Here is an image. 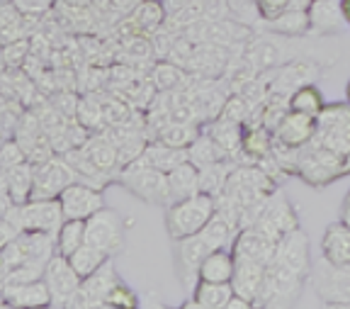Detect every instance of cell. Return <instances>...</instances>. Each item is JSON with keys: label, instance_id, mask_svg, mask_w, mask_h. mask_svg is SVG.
Returning a JSON list of instances; mask_svg holds the SVG:
<instances>
[{"label": "cell", "instance_id": "cell-1", "mask_svg": "<svg viewBox=\"0 0 350 309\" xmlns=\"http://www.w3.org/2000/svg\"><path fill=\"white\" fill-rule=\"evenodd\" d=\"M236 234H239V229H234L224 217L214 215L212 221L204 226L202 232L173 241L175 271L180 276V282L187 293L192 295L195 285L200 282V265H202V260L217 249H231Z\"/></svg>", "mask_w": 350, "mask_h": 309}, {"label": "cell", "instance_id": "cell-2", "mask_svg": "<svg viewBox=\"0 0 350 309\" xmlns=\"http://www.w3.org/2000/svg\"><path fill=\"white\" fill-rule=\"evenodd\" d=\"M217 215V198L209 193H197L192 198L178 200V202L165 207V229L173 241L192 237L202 232L204 226Z\"/></svg>", "mask_w": 350, "mask_h": 309}, {"label": "cell", "instance_id": "cell-3", "mask_svg": "<svg viewBox=\"0 0 350 309\" xmlns=\"http://www.w3.org/2000/svg\"><path fill=\"white\" fill-rule=\"evenodd\" d=\"M304 56L299 51V46L292 42V37H282V34L265 32V29H258L251 34L248 42H243L241 46V59L246 61L248 66H253L258 73L270 71V68H278L282 64L292 59H299Z\"/></svg>", "mask_w": 350, "mask_h": 309}, {"label": "cell", "instance_id": "cell-4", "mask_svg": "<svg viewBox=\"0 0 350 309\" xmlns=\"http://www.w3.org/2000/svg\"><path fill=\"white\" fill-rule=\"evenodd\" d=\"M117 183H120L122 188L129 190L131 195H137L139 200H144L146 204H156V207L173 204L168 173L159 171V168H151L142 156L137 161H131L129 166L122 168Z\"/></svg>", "mask_w": 350, "mask_h": 309}, {"label": "cell", "instance_id": "cell-5", "mask_svg": "<svg viewBox=\"0 0 350 309\" xmlns=\"http://www.w3.org/2000/svg\"><path fill=\"white\" fill-rule=\"evenodd\" d=\"M5 217H12L22 226V232H46L59 234L61 224L66 221L61 200H27L22 204H12L10 210L3 212Z\"/></svg>", "mask_w": 350, "mask_h": 309}, {"label": "cell", "instance_id": "cell-6", "mask_svg": "<svg viewBox=\"0 0 350 309\" xmlns=\"http://www.w3.org/2000/svg\"><path fill=\"white\" fill-rule=\"evenodd\" d=\"M306 282L309 280L301 278L299 273L273 260L265 271V282H262L260 297H258V307H290L299 299Z\"/></svg>", "mask_w": 350, "mask_h": 309}, {"label": "cell", "instance_id": "cell-7", "mask_svg": "<svg viewBox=\"0 0 350 309\" xmlns=\"http://www.w3.org/2000/svg\"><path fill=\"white\" fill-rule=\"evenodd\" d=\"M309 282L326 307H350V265H334L321 258L314 263Z\"/></svg>", "mask_w": 350, "mask_h": 309}, {"label": "cell", "instance_id": "cell-8", "mask_svg": "<svg viewBox=\"0 0 350 309\" xmlns=\"http://www.w3.org/2000/svg\"><path fill=\"white\" fill-rule=\"evenodd\" d=\"M85 239L88 243H93L100 251H105L109 258H115V256H120L124 251V241H126L124 219L115 210L103 207L90 219H85Z\"/></svg>", "mask_w": 350, "mask_h": 309}, {"label": "cell", "instance_id": "cell-9", "mask_svg": "<svg viewBox=\"0 0 350 309\" xmlns=\"http://www.w3.org/2000/svg\"><path fill=\"white\" fill-rule=\"evenodd\" d=\"M323 68L319 61H314L312 56H299V59H292L287 64L278 68H270L268 73V83H270V93H280V95H292L297 88L309 83H317L321 78Z\"/></svg>", "mask_w": 350, "mask_h": 309}, {"label": "cell", "instance_id": "cell-10", "mask_svg": "<svg viewBox=\"0 0 350 309\" xmlns=\"http://www.w3.org/2000/svg\"><path fill=\"white\" fill-rule=\"evenodd\" d=\"M44 282L49 285L51 293V307L54 309H68L76 299L78 287H81L83 278L76 273L71 260L66 256L56 254L54 258L44 268Z\"/></svg>", "mask_w": 350, "mask_h": 309}, {"label": "cell", "instance_id": "cell-11", "mask_svg": "<svg viewBox=\"0 0 350 309\" xmlns=\"http://www.w3.org/2000/svg\"><path fill=\"white\" fill-rule=\"evenodd\" d=\"M76 180H78V176H76V171H73V166L61 154H56L54 159L42 163V166H34L32 200L59 198V195Z\"/></svg>", "mask_w": 350, "mask_h": 309}, {"label": "cell", "instance_id": "cell-12", "mask_svg": "<svg viewBox=\"0 0 350 309\" xmlns=\"http://www.w3.org/2000/svg\"><path fill=\"white\" fill-rule=\"evenodd\" d=\"M61 207H64L66 219H90L95 212L105 207L103 190L88 185V183H71L64 193L59 195Z\"/></svg>", "mask_w": 350, "mask_h": 309}, {"label": "cell", "instance_id": "cell-13", "mask_svg": "<svg viewBox=\"0 0 350 309\" xmlns=\"http://www.w3.org/2000/svg\"><path fill=\"white\" fill-rule=\"evenodd\" d=\"M117 278H120V273H117L115 263H112V258H109L100 271H95L93 276L83 278V282H81V287H78L76 299H73L71 307L73 309L76 307H81V309L105 307V297H107L109 287L117 282Z\"/></svg>", "mask_w": 350, "mask_h": 309}, {"label": "cell", "instance_id": "cell-14", "mask_svg": "<svg viewBox=\"0 0 350 309\" xmlns=\"http://www.w3.org/2000/svg\"><path fill=\"white\" fill-rule=\"evenodd\" d=\"M275 260L282 265H287L290 271L299 273L301 278L309 280L312 276V256H309V239L304 237L301 229H295V232L284 234L278 243V254H275Z\"/></svg>", "mask_w": 350, "mask_h": 309}, {"label": "cell", "instance_id": "cell-15", "mask_svg": "<svg viewBox=\"0 0 350 309\" xmlns=\"http://www.w3.org/2000/svg\"><path fill=\"white\" fill-rule=\"evenodd\" d=\"M265 271H268V265L258 263L253 258H246V256H236V271L234 278H231L234 293L241 295V297H246L248 302H253L258 307V297H260L262 282H265Z\"/></svg>", "mask_w": 350, "mask_h": 309}, {"label": "cell", "instance_id": "cell-16", "mask_svg": "<svg viewBox=\"0 0 350 309\" xmlns=\"http://www.w3.org/2000/svg\"><path fill=\"white\" fill-rule=\"evenodd\" d=\"M0 304L3 307H51L49 285L42 280L22 282V285H0Z\"/></svg>", "mask_w": 350, "mask_h": 309}, {"label": "cell", "instance_id": "cell-17", "mask_svg": "<svg viewBox=\"0 0 350 309\" xmlns=\"http://www.w3.org/2000/svg\"><path fill=\"white\" fill-rule=\"evenodd\" d=\"M34 190V166L29 161L20 166L3 171V212L10 210L12 204H22L32 200Z\"/></svg>", "mask_w": 350, "mask_h": 309}, {"label": "cell", "instance_id": "cell-18", "mask_svg": "<svg viewBox=\"0 0 350 309\" xmlns=\"http://www.w3.org/2000/svg\"><path fill=\"white\" fill-rule=\"evenodd\" d=\"M231 249H234L236 256H246V258H253L262 265H270L275 260V254H278V241L265 237L256 226H246L236 234Z\"/></svg>", "mask_w": 350, "mask_h": 309}, {"label": "cell", "instance_id": "cell-19", "mask_svg": "<svg viewBox=\"0 0 350 309\" xmlns=\"http://www.w3.org/2000/svg\"><path fill=\"white\" fill-rule=\"evenodd\" d=\"M168 20V12H165L163 0H142L137 5V10L126 15V27H129V34H156Z\"/></svg>", "mask_w": 350, "mask_h": 309}, {"label": "cell", "instance_id": "cell-20", "mask_svg": "<svg viewBox=\"0 0 350 309\" xmlns=\"http://www.w3.org/2000/svg\"><path fill=\"white\" fill-rule=\"evenodd\" d=\"M317 137V117L290 110L275 129V139L290 146H304Z\"/></svg>", "mask_w": 350, "mask_h": 309}, {"label": "cell", "instance_id": "cell-21", "mask_svg": "<svg viewBox=\"0 0 350 309\" xmlns=\"http://www.w3.org/2000/svg\"><path fill=\"white\" fill-rule=\"evenodd\" d=\"M309 20H312V32L309 34H314V37L336 34L345 25L340 0H312Z\"/></svg>", "mask_w": 350, "mask_h": 309}, {"label": "cell", "instance_id": "cell-22", "mask_svg": "<svg viewBox=\"0 0 350 309\" xmlns=\"http://www.w3.org/2000/svg\"><path fill=\"white\" fill-rule=\"evenodd\" d=\"M321 254L328 263L350 265V224L348 221H334L326 226L321 239Z\"/></svg>", "mask_w": 350, "mask_h": 309}, {"label": "cell", "instance_id": "cell-23", "mask_svg": "<svg viewBox=\"0 0 350 309\" xmlns=\"http://www.w3.org/2000/svg\"><path fill=\"white\" fill-rule=\"evenodd\" d=\"M260 29L273 34H282V37L299 39L312 32V20H309V10H282L278 15L262 20Z\"/></svg>", "mask_w": 350, "mask_h": 309}, {"label": "cell", "instance_id": "cell-24", "mask_svg": "<svg viewBox=\"0 0 350 309\" xmlns=\"http://www.w3.org/2000/svg\"><path fill=\"white\" fill-rule=\"evenodd\" d=\"M142 159L146 161L151 168H159V171H163V173L175 171L180 163L190 161L187 159V149H175V146L161 142V139H151V142L146 144Z\"/></svg>", "mask_w": 350, "mask_h": 309}, {"label": "cell", "instance_id": "cell-25", "mask_svg": "<svg viewBox=\"0 0 350 309\" xmlns=\"http://www.w3.org/2000/svg\"><path fill=\"white\" fill-rule=\"evenodd\" d=\"M275 134L265 124H243V142H241V156L258 163L260 159L273 154Z\"/></svg>", "mask_w": 350, "mask_h": 309}, {"label": "cell", "instance_id": "cell-26", "mask_svg": "<svg viewBox=\"0 0 350 309\" xmlns=\"http://www.w3.org/2000/svg\"><path fill=\"white\" fill-rule=\"evenodd\" d=\"M204 132L212 134L214 142L224 149V154L229 159L241 154V142H243V124L239 122H231V120H224V117H217V120L207 122L204 124Z\"/></svg>", "mask_w": 350, "mask_h": 309}, {"label": "cell", "instance_id": "cell-27", "mask_svg": "<svg viewBox=\"0 0 350 309\" xmlns=\"http://www.w3.org/2000/svg\"><path fill=\"white\" fill-rule=\"evenodd\" d=\"M234 271H236L234 249H217L202 260V265H200V280L231 282Z\"/></svg>", "mask_w": 350, "mask_h": 309}, {"label": "cell", "instance_id": "cell-28", "mask_svg": "<svg viewBox=\"0 0 350 309\" xmlns=\"http://www.w3.org/2000/svg\"><path fill=\"white\" fill-rule=\"evenodd\" d=\"M170 180V195H173V202L178 200L192 198V195L202 193V183H200V168L192 163V161H185L175 171L168 173Z\"/></svg>", "mask_w": 350, "mask_h": 309}, {"label": "cell", "instance_id": "cell-29", "mask_svg": "<svg viewBox=\"0 0 350 309\" xmlns=\"http://www.w3.org/2000/svg\"><path fill=\"white\" fill-rule=\"evenodd\" d=\"M190 76L192 73L187 71V68L178 66V64H173V61H168V59L159 61L151 71V81L159 93H175V90H183L187 83H190Z\"/></svg>", "mask_w": 350, "mask_h": 309}, {"label": "cell", "instance_id": "cell-30", "mask_svg": "<svg viewBox=\"0 0 350 309\" xmlns=\"http://www.w3.org/2000/svg\"><path fill=\"white\" fill-rule=\"evenodd\" d=\"M192 297L200 302L202 309H226L229 299L234 297V287H231V282L200 280L192 290Z\"/></svg>", "mask_w": 350, "mask_h": 309}, {"label": "cell", "instance_id": "cell-31", "mask_svg": "<svg viewBox=\"0 0 350 309\" xmlns=\"http://www.w3.org/2000/svg\"><path fill=\"white\" fill-rule=\"evenodd\" d=\"M187 159H190L197 168H204V166H212V163H217V161L229 159V156H226L224 149L214 142L212 134H207L202 129V132H200V137H197L195 142L187 146Z\"/></svg>", "mask_w": 350, "mask_h": 309}, {"label": "cell", "instance_id": "cell-32", "mask_svg": "<svg viewBox=\"0 0 350 309\" xmlns=\"http://www.w3.org/2000/svg\"><path fill=\"white\" fill-rule=\"evenodd\" d=\"M265 219L273 221L275 226H278L280 232L290 234L295 232V229H299V219H297V210L290 204V200H284L282 195L275 193L273 198H270V204H268V212H265Z\"/></svg>", "mask_w": 350, "mask_h": 309}, {"label": "cell", "instance_id": "cell-33", "mask_svg": "<svg viewBox=\"0 0 350 309\" xmlns=\"http://www.w3.org/2000/svg\"><path fill=\"white\" fill-rule=\"evenodd\" d=\"M85 241H88L85 219H66L64 224H61L59 234H56V251L68 258V256L76 254Z\"/></svg>", "mask_w": 350, "mask_h": 309}, {"label": "cell", "instance_id": "cell-34", "mask_svg": "<svg viewBox=\"0 0 350 309\" xmlns=\"http://www.w3.org/2000/svg\"><path fill=\"white\" fill-rule=\"evenodd\" d=\"M290 107L295 112H301V115L319 117L323 112V107H326V100H323L321 90L317 88V83H309L297 88L290 95Z\"/></svg>", "mask_w": 350, "mask_h": 309}, {"label": "cell", "instance_id": "cell-35", "mask_svg": "<svg viewBox=\"0 0 350 309\" xmlns=\"http://www.w3.org/2000/svg\"><path fill=\"white\" fill-rule=\"evenodd\" d=\"M200 132H202V127H200V124L170 120L168 124H165V127L156 134V139L170 144V146H175V149H187V146H190V144L200 137Z\"/></svg>", "mask_w": 350, "mask_h": 309}, {"label": "cell", "instance_id": "cell-36", "mask_svg": "<svg viewBox=\"0 0 350 309\" xmlns=\"http://www.w3.org/2000/svg\"><path fill=\"white\" fill-rule=\"evenodd\" d=\"M68 260H71V265L76 268L78 276L88 278V276H93L95 271H100V268L109 260V256L105 254V251H100L98 246H93V243L85 241L76 254L68 256Z\"/></svg>", "mask_w": 350, "mask_h": 309}, {"label": "cell", "instance_id": "cell-37", "mask_svg": "<svg viewBox=\"0 0 350 309\" xmlns=\"http://www.w3.org/2000/svg\"><path fill=\"white\" fill-rule=\"evenodd\" d=\"M226 5H229V17L236 20V23L246 25V27L253 29H260L262 25V12L258 8L256 0H226Z\"/></svg>", "mask_w": 350, "mask_h": 309}, {"label": "cell", "instance_id": "cell-38", "mask_svg": "<svg viewBox=\"0 0 350 309\" xmlns=\"http://www.w3.org/2000/svg\"><path fill=\"white\" fill-rule=\"evenodd\" d=\"M139 304H142L139 295L134 293L122 278H117V282L109 287L107 297H105V307L107 309H134V307H139Z\"/></svg>", "mask_w": 350, "mask_h": 309}, {"label": "cell", "instance_id": "cell-39", "mask_svg": "<svg viewBox=\"0 0 350 309\" xmlns=\"http://www.w3.org/2000/svg\"><path fill=\"white\" fill-rule=\"evenodd\" d=\"M29 51H32V44L27 39H17L10 44H3V68H8V71L22 68V64L29 59Z\"/></svg>", "mask_w": 350, "mask_h": 309}, {"label": "cell", "instance_id": "cell-40", "mask_svg": "<svg viewBox=\"0 0 350 309\" xmlns=\"http://www.w3.org/2000/svg\"><path fill=\"white\" fill-rule=\"evenodd\" d=\"M25 161H27V154H25V149L17 144V139H5V142H3V151H0V168H3V171H10V168L20 166Z\"/></svg>", "mask_w": 350, "mask_h": 309}, {"label": "cell", "instance_id": "cell-41", "mask_svg": "<svg viewBox=\"0 0 350 309\" xmlns=\"http://www.w3.org/2000/svg\"><path fill=\"white\" fill-rule=\"evenodd\" d=\"M17 8H20L25 15H44L49 10L54 0H12Z\"/></svg>", "mask_w": 350, "mask_h": 309}, {"label": "cell", "instance_id": "cell-42", "mask_svg": "<svg viewBox=\"0 0 350 309\" xmlns=\"http://www.w3.org/2000/svg\"><path fill=\"white\" fill-rule=\"evenodd\" d=\"M107 3H112V8L117 10V15H131V12L137 10V5L142 3V0H107Z\"/></svg>", "mask_w": 350, "mask_h": 309}, {"label": "cell", "instance_id": "cell-43", "mask_svg": "<svg viewBox=\"0 0 350 309\" xmlns=\"http://www.w3.org/2000/svg\"><path fill=\"white\" fill-rule=\"evenodd\" d=\"M256 304L253 302H248L246 297H241V295H236L234 293V297L229 299V304H226V309H253Z\"/></svg>", "mask_w": 350, "mask_h": 309}, {"label": "cell", "instance_id": "cell-44", "mask_svg": "<svg viewBox=\"0 0 350 309\" xmlns=\"http://www.w3.org/2000/svg\"><path fill=\"white\" fill-rule=\"evenodd\" d=\"M187 3H190V0H163L165 12H168V15H175L178 10H183V8H185Z\"/></svg>", "mask_w": 350, "mask_h": 309}, {"label": "cell", "instance_id": "cell-45", "mask_svg": "<svg viewBox=\"0 0 350 309\" xmlns=\"http://www.w3.org/2000/svg\"><path fill=\"white\" fill-rule=\"evenodd\" d=\"M340 217H343V221H348V224H350V193H348V198H345V202H343V212H340Z\"/></svg>", "mask_w": 350, "mask_h": 309}, {"label": "cell", "instance_id": "cell-46", "mask_svg": "<svg viewBox=\"0 0 350 309\" xmlns=\"http://www.w3.org/2000/svg\"><path fill=\"white\" fill-rule=\"evenodd\" d=\"M340 8H343L345 25H348V27H350V0H340Z\"/></svg>", "mask_w": 350, "mask_h": 309}, {"label": "cell", "instance_id": "cell-47", "mask_svg": "<svg viewBox=\"0 0 350 309\" xmlns=\"http://www.w3.org/2000/svg\"><path fill=\"white\" fill-rule=\"evenodd\" d=\"M345 103L350 105V78H348V83H345Z\"/></svg>", "mask_w": 350, "mask_h": 309}]
</instances>
